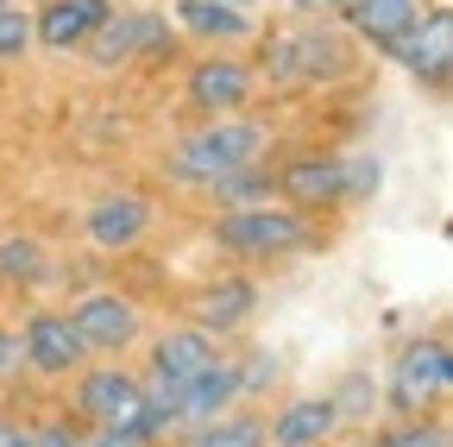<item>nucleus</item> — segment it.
<instances>
[{
    "label": "nucleus",
    "instance_id": "31",
    "mask_svg": "<svg viewBox=\"0 0 453 447\" xmlns=\"http://www.w3.org/2000/svg\"><path fill=\"white\" fill-rule=\"evenodd\" d=\"M340 7H347V0H283V13H290V19H334Z\"/></svg>",
    "mask_w": 453,
    "mask_h": 447
},
{
    "label": "nucleus",
    "instance_id": "6",
    "mask_svg": "<svg viewBox=\"0 0 453 447\" xmlns=\"http://www.w3.org/2000/svg\"><path fill=\"white\" fill-rule=\"evenodd\" d=\"M64 416H76L82 428H101V422H133L139 397H145V372L133 359H88L82 372H70L64 384Z\"/></svg>",
    "mask_w": 453,
    "mask_h": 447
},
{
    "label": "nucleus",
    "instance_id": "24",
    "mask_svg": "<svg viewBox=\"0 0 453 447\" xmlns=\"http://www.w3.org/2000/svg\"><path fill=\"white\" fill-rule=\"evenodd\" d=\"M359 447H453L447 416H378Z\"/></svg>",
    "mask_w": 453,
    "mask_h": 447
},
{
    "label": "nucleus",
    "instance_id": "34",
    "mask_svg": "<svg viewBox=\"0 0 453 447\" xmlns=\"http://www.w3.org/2000/svg\"><path fill=\"white\" fill-rule=\"evenodd\" d=\"M0 7H13V0H0Z\"/></svg>",
    "mask_w": 453,
    "mask_h": 447
},
{
    "label": "nucleus",
    "instance_id": "22",
    "mask_svg": "<svg viewBox=\"0 0 453 447\" xmlns=\"http://www.w3.org/2000/svg\"><path fill=\"white\" fill-rule=\"evenodd\" d=\"M214 214H226V208H258V202H277V177H271V164L258 158V164H240V171H220L214 183H202L196 189Z\"/></svg>",
    "mask_w": 453,
    "mask_h": 447
},
{
    "label": "nucleus",
    "instance_id": "1",
    "mask_svg": "<svg viewBox=\"0 0 453 447\" xmlns=\"http://www.w3.org/2000/svg\"><path fill=\"white\" fill-rule=\"evenodd\" d=\"M246 58H252V70H258L265 89L309 95V89L347 82L365 50L340 32V19H283V26H271V32H258L246 44Z\"/></svg>",
    "mask_w": 453,
    "mask_h": 447
},
{
    "label": "nucleus",
    "instance_id": "7",
    "mask_svg": "<svg viewBox=\"0 0 453 447\" xmlns=\"http://www.w3.org/2000/svg\"><path fill=\"white\" fill-rule=\"evenodd\" d=\"M258 70L246 50H196L183 64V107L196 120H214V114H246L258 101Z\"/></svg>",
    "mask_w": 453,
    "mask_h": 447
},
{
    "label": "nucleus",
    "instance_id": "12",
    "mask_svg": "<svg viewBox=\"0 0 453 447\" xmlns=\"http://www.w3.org/2000/svg\"><path fill=\"white\" fill-rule=\"evenodd\" d=\"M340 435L327 390H277V404H265V447H340Z\"/></svg>",
    "mask_w": 453,
    "mask_h": 447
},
{
    "label": "nucleus",
    "instance_id": "15",
    "mask_svg": "<svg viewBox=\"0 0 453 447\" xmlns=\"http://www.w3.org/2000/svg\"><path fill=\"white\" fill-rule=\"evenodd\" d=\"M214 353H220V341H208L196 321H157V328H145V341H139V372L189 384Z\"/></svg>",
    "mask_w": 453,
    "mask_h": 447
},
{
    "label": "nucleus",
    "instance_id": "26",
    "mask_svg": "<svg viewBox=\"0 0 453 447\" xmlns=\"http://www.w3.org/2000/svg\"><path fill=\"white\" fill-rule=\"evenodd\" d=\"M340 177H347V208H359V202H372L378 189H384V158L378 151H340Z\"/></svg>",
    "mask_w": 453,
    "mask_h": 447
},
{
    "label": "nucleus",
    "instance_id": "17",
    "mask_svg": "<svg viewBox=\"0 0 453 447\" xmlns=\"http://www.w3.org/2000/svg\"><path fill=\"white\" fill-rule=\"evenodd\" d=\"M157 19H164L157 7H120V0H113V13L88 32L82 58H88L95 70H127V64H139V50H145V38H151Z\"/></svg>",
    "mask_w": 453,
    "mask_h": 447
},
{
    "label": "nucleus",
    "instance_id": "23",
    "mask_svg": "<svg viewBox=\"0 0 453 447\" xmlns=\"http://www.w3.org/2000/svg\"><path fill=\"white\" fill-rule=\"evenodd\" d=\"M327 404L340 416V428H372L384 416V390H378V372L372 366H353V372H340L327 384Z\"/></svg>",
    "mask_w": 453,
    "mask_h": 447
},
{
    "label": "nucleus",
    "instance_id": "10",
    "mask_svg": "<svg viewBox=\"0 0 453 447\" xmlns=\"http://www.w3.org/2000/svg\"><path fill=\"white\" fill-rule=\"evenodd\" d=\"M13 328H19V347H26V378L64 384L70 372H82V366H88V347H82V334L70 328V315L57 309V303H38V309H26Z\"/></svg>",
    "mask_w": 453,
    "mask_h": 447
},
{
    "label": "nucleus",
    "instance_id": "20",
    "mask_svg": "<svg viewBox=\"0 0 453 447\" xmlns=\"http://www.w3.org/2000/svg\"><path fill=\"white\" fill-rule=\"evenodd\" d=\"M234 404H246V397H240L234 353H214V359L183 384V428H189V422H208V416H226Z\"/></svg>",
    "mask_w": 453,
    "mask_h": 447
},
{
    "label": "nucleus",
    "instance_id": "28",
    "mask_svg": "<svg viewBox=\"0 0 453 447\" xmlns=\"http://www.w3.org/2000/svg\"><path fill=\"white\" fill-rule=\"evenodd\" d=\"M32 58V7H0V64H19Z\"/></svg>",
    "mask_w": 453,
    "mask_h": 447
},
{
    "label": "nucleus",
    "instance_id": "8",
    "mask_svg": "<svg viewBox=\"0 0 453 447\" xmlns=\"http://www.w3.org/2000/svg\"><path fill=\"white\" fill-rule=\"evenodd\" d=\"M151 234H157V202L139 189H101L76 220V240L95 258H133Z\"/></svg>",
    "mask_w": 453,
    "mask_h": 447
},
{
    "label": "nucleus",
    "instance_id": "9",
    "mask_svg": "<svg viewBox=\"0 0 453 447\" xmlns=\"http://www.w3.org/2000/svg\"><path fill=\"white\" fill-rule=\"evenodd\" d=\"M378 58H390L396 70H403L410 82L422 89H447L453 82V13L441 7V0H422V13L403 38H390Z\"/></svg>",
    "mask_w": 453,
    "mask_h": 447
},
{
    "label": "nucleus",
    "instance_id": "18",
    "mask_svg": "<svg viewBox=\"0 0 453 447\" xmlns=\"http://www.w3.org/2000/svg\"><path fill=\"white\" fill-rule=\"evenodd\" d=\"M416 13H422V0H347L334 19L359 50H384L390 38H403L416 26Z\"/></svg>",
    "mask_w": 453,
    "mask_h": 447
},
{
    "label": "nucleus",
    "instance_id": "29",
    "mask_svg": "<svg viewBox=\"0 0 453 447\" xmlns=\"http://www.w3.org/2000/svg\"><path fill=\"white\" fill-rule=\"evenodd\" d=\"M26 384V347H19V328L0 321V390H19Z\"/></svg>",
    "mask_w": 453,
    "mask_h": 447
},
{
    "label": "nucleus",
    "instance_id": "32",
    "mask_svg": "<svg viewBox=\"0 0 453 447\" xmlns=\"http://www.w3.org/2000/svg\"><path fill=\"white\" fill-rule=\"evenodd\" d=\"M0 447H26V416L0 410Z\"/></svg>",
    "mask_w": 453,
    "mask_h": 447
},
{
    "label": "nucleus",
    "instance_id": "16",
    "mask_svg": "<svg viewBox=\"0 0 453 447\" xmlns=\"http://www.w3.org/2000/svg\"><path fill=\"white\" fill-rule=\"evenodd\" d=\"M113 13V0H38L32 7V50L50 58H82L88 32Z\"/></svg>",
    "mask_w": 453,
    "mask_h": 447
},
{
    "label": "nucleus",
    "instance_id": "33",
    "mask_svg": "<svg viewBox=\"0 0 453 447\" xmlns=\"http://www.w3.org/2000/svg\"><path fill=\"white\" fill-rule=\"evenodd\" d=\"M234 7H246V13H252V7H265V0H234Z\"/></svg>",
    "mask_w": 453,
    "mask_h": 447
},
{
    "label": "nucleus",
    "instance_id": "2",
    "mask_svg": "<svg viewBox=\"0 0 453 447\" xmlns=\"http://www.w3.org/2000/svg\"><path fill=\"white\" fill-rule=\"evenodd\" d=\"M327 234L321 220L290 208V202H258V208H226L208 220V246L220 258H234L240 271H258V265H283V258H303L315 252Z\"/></svg>",
    "mask_w": 453,
    "mask_h": 447
},
{
    "label": "nucleus",
    "instance_id": "19",
    "mask_svg": "<svg viewBox=\"0 0 453 447\" xmlns=\"http://www.w3.org/2000/svg\"><path fill=\"white\" fill-rule=\"evenodd\" d=\"M0 284L7 290H57V258L38 234L7 227L0 234Z\"/></svg>",
    "mask_w": 453,
    "mask_h": 447
},
{
    "label": "nucleus",
    "instance_id": "27",
    "mask_svg": "<svg viewBox=\"0 0 453 447\" xmlns=\"http://www.w3.org/2000/svg\"><path fill=\"white\" fill-rule=\"evenodd\" d=\"M26 447H82V422L64 416V410L26 416Z\"/></svg>",
    "mask_w": 453,
    "mask_h": 447
},
{
    "label": "nucleus",
    "instance_id": "3",
    "mask_svg": "<svg viewBox=\"0 0 453 447\" xmlns=\"http://www.w3.org/2000/svg\"><path fill=\"white\" fill-rule=\"evenodd\" d=\"M265 145H271V127L252 114H214V120H196L177 145H170V158H164V177L177 183V189H202V183H214L220 171H240V164H258L265 158Z\"/></svg>",
    "mask_w": 453,
    "mask_h": 447
},
{
    "label": "nucleus",
    "instance_id": "4",
    "mask_svg": "<svg viewBox=\"0 0 453 447\" xmlns=\"http://www.w3.org/2000/svg\"><path fill=\"white\" fill-rule=\"evenodd\" d=\"M378 390H384V416H441L447 390H453V347H447V334L441 328L410 334V341L390 353V366L378 372Z\"/></svg>",
    "mask_w": 453,
    "mask_h": 447
},
{
    "label": "nucleus",
    "instance_id": "11",
    "mask_svg": "<svg viewBox=\"0 0 453 447\" xmlns=\"http://www.w3.org/2000/svg\"><path fill=\"white\" fill-rule=\"evenodd\" d=\"M258 303H265L258 277L234 265V271H214V277H202V284L189 290V315H183V321H196V328L208 334V341H226V334L252 328Z\"/></svg>",
    "mask_w": 453,
    "mask_h": 447
},
{
    "label": "nucleus",
    "instance_id": "14",
    "mask_svg": "<svg viewBox=\"0 0 453 447\" xmlns=\"http://www.w3.org/2000/svg\"><path fill=\"white\" fill-rule=\"evenodd\" d=\"M164 19L177 26V38H189L196 50H246L265 32L246 7H234V0H170Z\"/></svg>",
    "mask_w": 453,
    "mask_h": 447
},
{
    "label": "nucleus",
    "instance_id": "30",
    "mask_svg": "<svg viewBox=\"0 0 453 447\" xmlns=\"http://www.w3.org/2000/svg\"><path fill=\"white\" fill-rule=\"evenodd\" d=\"M82 447H145L133 422H101V428H82Z\"/></svg>",
    "mask_w": 453,
    "mask_h": 447
},
{
    "label": "nucleus",
    "instance_id": "25",
    "mask_svg": "<svg viewBox=\"0 0 453 447\" xmlns=\"http://www.w3.org/2000/svg\"><path fill=\"white\" fill-rule=\"evenodd\" d=\"M234 372H240V397L246 404H271L277 390H283V353L277 347H246V353H234Z\"/></svg>",
    "mask_w": 453,
    "mask_h": 447
},
{
    "label": "nucleus",
    "instance_id": "13",
    "mask_svg": "<svg viewBox=\"0 0 453 447\" xmlns=\"http://www.w3.org/2000/svg\"><path fill=\"white\" fill-rule=\"evenodd\" d=\"M277 202H290L303 214H340L347 208V177H340V151H296V158H283L277 164Z\"/></svg>",
    "mask_w": 453,
    "mask_h": 447
},
{
    "label": "nucleus",
    "instance_id": "21",
    "mask_svg": "<svg viewBox=\"0 0 453 447\" xmlns=\"http://www.w3.org/2000/svg\"><path fill=\"white\" fill-rule=\"evenodd\" d=\"M177 447H265V404H234L226 416L189 422Z\"/></svg>",
    "mask_w": 453,
    "mask_h": 447
},
{
    "label": "nucleus",
    "instance_id": "5",
    "mask_svg": "<svg viewBox=\"0 0 453 447\" xmlns=\"http://www.w3.org/2000/svg\"><path fill=\"white\" fill-rule=\"evenodd\" d=\"M64 315H70V328L82 334L88 359H133L139 341H145V328H151V315H145V303H139L133 290H101V284L76 290V297L64 303Z\"/></svg>",
    "mask_w": 453,
    "mask_h": 447
}]
</instances>
